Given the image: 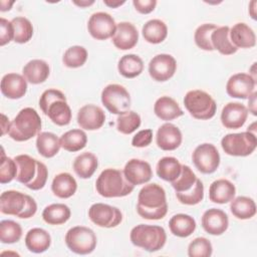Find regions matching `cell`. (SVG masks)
<instances>
[{
  "label": "cell",
  "mask_w": 257,
  "mask_h": 257,
  "mask_svg": "<svg viewBox=\"0 0 257 257\" xmlns=\"http://www.w3.org/2000/svg\"><path fill=\"white\" fill-rule=\"evenodd\" d=\"M202 227L208 234L214 236L222 235L229 227L228 216L223 210L209 209L202 216Z\"/></svg>",
  "instance_id": "d6986e66"
},
{
  "label": "cell",
  "mask_w": 257,
  "mask_h": 257,
  "mask_svg": "<svg viewBox=\"0 0 257 257\" xmlns=\"http://www.w3.org/2000/svg\"><path fill=\"white\" fill-rule=\"evenodd\" d=\"M96 236L94 232L84 226L70 228L65 235V244L70 251L80 255L90 254L96 247Z\"/></svg>",
  "instance_id": "30bf717a"
},
{
  "label": "cell",
  "mask_w": 257,
  "mask_h": 257,
  "mask_svg": "<svg viewBox=\"0 0 257 257\" xmlns=\"http://www.w3.org/2000/svg\"><path fill=\"white\" fill-rule=\"evenodd\" d=\"M138 214L147 220H161L168 212L166 192L163 187L153 183L143 187L138 196Z\"/></svg>",
  "instance_id": "6da1fadb"
},
{
  "label": "cell",
  "mask_w": 257,
  "mask_h": 257,
  "mask_svg": "<svg viewBox=\"0 0 257 257\" xmlns=\"http://www.w3.org/2000/svg\"><path fill=\"white\" fill-rule=\"evenodd\" d=\"M41 118L32 107L21 109L10 122L8 135L16 142H26L40 134Z\"/></svg>",
  "instance_id": "5b68a950"
},
{
  "label": "cell",
  "mask_w": 257,
  "mask_h": 257,
  "mask_svg": "<svg viewBox=\"0 0 257 257\" xmlns=\"http://www.w3.org/2000/svg\"><path fill=\"white\" fill-rule=\"evenodd\" d=\"M103 3L108 6V7H111V8H116L122 4L125 3L124 0L122 1H119V0H103Z\"/></svg>",
  "instance_id": "db71d44e"
},
{
  "label": "cell",
  "mask_w": 257,
  "mask_h": 257,
  "mask_svg": "<svg viewBox=\"0 0 257 257\" xmlns=\"http://www.w3.org/2000/svg\"><path fill=\"white\" fill-rule=\"evenodd\" d=\"M182 164L174 157H164L162 158L156 168L157 175L164 181L172 183L181 174Z\"/></svg>",
  "instance_id": "d590c367"
},
{
  "label": "cell",
  "mask_w": 257,
  "mask_h": 257,
  "mask_svg": "<svg viewBox=\"0 0 257 257\" xmlns=\"http://www.w3.org/2000/svg\"><path fill=\"white\" fill-rule=\"evenodd\" d=\"M216 28H217V25L213 23H204L200 25L196 29L195 35H194L196 45L203 50L213 51L214 48L211 41V35Z\"/></svg>",
  "instance_id": "f6af8a7d"
},
{
  "label": "cell",
  "mask_w": 257,
  "mask_h": 257,
  "mask_svg": "<svg viewBox=\"0 0 257 257\" xmlns=\"http://www.w3.org/2000/svg\"><path fill=\"white\" fill-rule=\"evenodd\" d=\"M14 38V30L11 21L5 18L0 19V45L4 46Z\"/></svg>",
  "instance_id": "681fc988"
},
{
  "label": "cell",
  "mask_w": 257,
  "mask_h": 257,
  "mask_svg": "<svg viewBox=\"0 0 257 257\" xmlns=\"http://www.w3.org/2000/svg\"><path fill=\"white\" fill-rule=\"evenodd\" d=\"M77 190V183L69 173H60L53 178L51 184L52 193L60 198L67 199L75 194Z\"/></svg>",
  "instance_id": "f1b7e54d"
},
{
  "label": "cell",
  "mask_w": 257,
  "mask_h": 257,
  "mask_svg": "<svg viewBox=\"0 0 257 257\" xmlns=\"http://www.w3.org/2000/svg\"><path fill=\"white\" fill-rule=\"evenodd\" d=\"M88 217L90 221L102 228H113L119 225L122 221V214L116 207L95 203L88 209Z\"/></svg>",
  "instance_id": "4fadbf2b"
},
{
  "label": "cell",
  "mask_w": 257,
  "mask_h": 257,
  "mask_svg": "<svg viewBox=\"0 0 257 257\" xmlns=\"http://www.w3.org/2000/svg\"><path fill=\"white\" fill-rule=\"evenodd\" d=\"M22 73L25 79L31 84H40L48 78L50 68L46 61L42 59H32L24 65Z\"/></svg>",
  "instance_id": "484cf974"
},
{
  "label": "cell",
  "mask_w": 257,
  "mask_h": 257,
  "mask_svg": "<svg viewBox=\"0 0 257 257\" xmlns=\"http://www.w3.org/2000/svg\"><path fill=\"white\" fill-rule=\"evenodd\" d=\"M177 199L180 203L188 206L197 205L204 199V185L200 179L197 180L192 190L182 194H176Z\"/></svg>",
  "instance_id": "bcb514c9"
},
{
  "label": "cell",
  "mask_w": 257,
  "mask_h": 257,
  "mask_svg": "<svg viewBox=\"0 0 257 257\" xmlns=\"http://www.w3.org/2000/svg\"><path fill=\"white\" fill-rule=\"evenodd\" d=\"M114 46L120 50L134 48L139 41V32L136 26L130 22H119L116 24L114 35L111 37Z\"/></svg>",
  "instance_id": "7402d4cb"
},
{
  "label": "cell",
  "mask_w": 257,
  "mask_h": 257,
  "mask_svg": "<svg viewBox=\"0 0 257 257\" xmlns=\"http://www.w3.org/2000/svg\"><path fill=\"white\" fill-rule=\"evenodd\" d=\"M39 106L42 112L57 125H67L71 120V109L67 104L66 97L58 89L44 90L39 98Z\"/></svg>",
  "instance_id": "3957f363"
},
{
  "label": "cell",
  "mask_w": 257,
  "mask_h": 257,
  "mask_svg": "<svg viewBox=\"0 0 257 257\" xmlns=\"http://www.w3.org/2000/svg\"><path fill=\"white\" fill-rule=\"evenodd\" d=\"M133 4L135 9L141 14H149L156 8V0H134Z\"/></svg>",
  "instance_id": "816d5d0a"
},
{
  "label": "cell",
  "mask_w": 257,
  "mask_h": 257,
  "mask_svg": "<svg viewBox=\"0 0 257 257\" xmlns=\"http://www.w3.org/2000/svg\"><path fill=\"white\" fill-rule=\"evenodd\" d=\"M130 238L135 246L148 252H156L165 246L167 234L161 226L140 224L132 229Z\"/></svg>",
  "instance_id": "52a82bcc"
},
{
  "label": "cell",
  "mask_w": 257,
  "mask_h": 257,
  "mask_svg": "<svg viewBox=\"0 0 257 257\" xmlns=\"http://www.w3.org/2000/svg\"><path fill=\"white\" fill-rule=\"evenodd\" d=\"M192 160L202 174H213L220 165V154L213 144H201L193 152Z\"/></svg>",
  "instance_id": "7c38bea8"
},
{
  "label": "cell",
  "mask_w": 257,
  "mask_h": 257,
  "mask_svg": "<svg viewBox=\"0 0 257 257\" xmlns=\"http://www.w3.org/2000/svg\"><path fill=\"white\" fill-rule=\"evenodd\" d=\"M104 121V111L95 104H85L77 112V123L83 130L96 131L103 125Z\"/></svg>",
  "instance_id": "ac0fdd59"
},
{
  "label": "cell",
  "mask_w": 257,
  "mask_h": 257,
  "mask_svg": "<svg viewBox=\"0 0 257 257\" xmlns=\"http://www.w3.org/2000/svg\"><path fill=\"white\" fill-rule=\"evenodd\" d=\"M98 161L95 155L89 152L78 155L73 162V171L81 179L90 178L96 171Z\"/></svg>",
  "instance_id": "d6a6232c"
},
{
  "label": "cell",
  "mask_w": 257,
  "mask_h": 257,
  "mask_svg": "<svg viewBox=\"0 0 257 257\" xmlns=\"http://www.w3.org/2000/svg\"><path fill=\"white\" fill-rule=\"evenodd\" d=\"M27 91V80L18 73H7L1 79V92L10 99H19Z\"/></svg>",
  "instance_id": "603a6c76"
},
{
  "label": "cell",
  "mask_w": 257,
  "mask_h": 257,
  "mask_svg": "<svg viewBox=\"0 0 257 257\" xmlns=\"http://www.w3.org/2000/svg\"><path fill=\"white\" fill-rule=\"evenodd\" d=\"M154 112L162 120H173L184 114L179 103L167 95L161 96L156 100Z\"/></svg>",
  "instance_id": "4316f807"
},
{
  "label": "cell",
  "mask_w": 257,
  "mask_h": 257,
  "mask_svg": "<svg viewBox=\"0 0 257 257\" xmlns=\"http://www.w3.org/2000/svg\"><path fill=\"white\" fill-rule=\"evenodd\" d=\"M230 39L237 48H251L256 44L253 29L244 22H238L230 28Z\"/></svg>",
  "instance_id": "d4e9b609"
},
{
  "label": "cell",
  "mask_w": 257,
  "mask_h": 257,
  "mask_svg": "<svg viewBox=\"0 0 257 257\" xmlns=\"http://www.w3.org/2000/svg\"><path fill=\"white\" fill-rule=\"evenodd\" d=\"M183 141L182 133L178 126L171 122L162 124L156 135L157 146L163 151H174L178 149Z\"/></svg>",
  "instance_id": "44dd1931"
},
{
  "label": "cell",
  "mask_w": 257,
  "mask_h": 257,
  "mask_svg": "<svg viewBox=\"0 0 257 257\" xmlns=\"http://www.w3.org/2000/svg\"><path fill=\"white\" fill-rule=\"evenodd\" d=\"M14 160L17 165V182L33 191H38L45 186L48 171L42 162L28 155H18Z\"/></svg>",
  "instance_id": "7a4b0ae2"
},
{
  "label": "cell",
  "mask_w": 257,
  "mask_h": 257,
  "mask_svg": "<svg viewBox=\"0 0 257 257\" xmlns=\"http://www.w3.org/2000/svg\"><path fill=\"white\" fill-rule=\"evenodd\" d=\"M87 29L94 39L105 40L114 35L116 23L110 14L106 12H95L88 19Z\"/></svg>",
  "instance_id": "5bb4252c"
},
{
  "label": "cell",
  "mask_w": 257,
  "mask_h": 257,
  "mask_svg": "<svg viewBox=\"0 0 257 257\" xmlns=\"http://www.w3.org/2000/svg\"><path fill=\"white\" fill-rule=\"evenodd\" d=\"M87 143V136L84 131L74 128L67 131L60 137L61 148L67 152H78L82 150Z\"/></svg>",
  "instance_id": "f35d334b"
},
{
  "label": "cell",
  "mask_w": 257,
  "mask_h": 257,
  "mask_svg": "<svg viewBox=\"0 0 257 257\" xmlns=\"http://www.w3.org/2000/svg\"><path fill=\"white\" fill-rule=\"evenodd\" d=\"M211 41L214 50H218L223 55H231L238 50V48L234 46L230 39L229 26L217 27L211 35Z\"/></svg>",
  "instance_id": "f546056e"
},
{
  "label": "cell",
  "mask_w": 257,
  "mask_h": 257,
  "mask_svg": "<svg viewBox=\"0 0 257 257\" xmlns=\"http://www.w3.org/2000/svg\"><path fill=\"white\" fill-rule=\"evenodd\" d=\"M73 3L79 7H86V6H89V5H92L94 3L93 0H90V1H87V0H84V1H73Z\"/></svg>",
  "instance_id": "9f6ffc18"
},
{
  "label": "cell",
  "mask_w": 257,
  "mask_h": 257,
  "mask_svg": "<svg viewBox=\"0 0 257 257\" xmlns=\"http://www.w3.org/2000/svg\"><path fill=\"white\" fill-rule=\"evenodd\" d=\"M235 185L227 179L214 181L209 188V199L213 203L226 204L235 198Z\"/></svg>",
  "instance_id": "cb8c5ba5"
},
{
  "label": "cell",
  "mask_w": 257,
  "mask_h": 257,
  "mask_svg": "<svg viewBox=\"0 0 257 257\" xmlns=\"http://www.w3.org/2000/svg\"><path fill=\"white\" fill-rule=\"evenodd\" d=\"M17 176V165L14 159L6 157L4 150L2 149L1 161H0V183L7 184Z\"/></svg>",
  "instance_id": "7dc6e473"
},
{
  "label": "cell",
  "mask_w": 257,
  "mask_h": 257,
  "mask_svg": "<svg viewBox=\"0 0 257 257\" xmlns=\"http://www.w3.org/2000/svg\"><path fill=\"white\" fill-rule=\"evenodd\" d=\"M256 95L257 92L254 91L248 98V106H249V111L252 112L253 115H256Z\"/></svg>",
  "instance_id": "f5cc1de1"
},
{
  "label": "cell",
  "mask_w": 257,
  "mask_h": 257,
  "mask_svg": "<svg viewBox=\"0 0 257 257\" xmlns=\"http://www.w3.org/2000/svg\"><path fill=\"white\" fill-rule=\"evenodd\" d=\"M117 69L123 77L134 78L143 72L144 62L137 54H125L118 60Z\"/></svg>",
  "instance_id": "8d00e7d4"
},
{
  "label": "cell",
  "mask_w": 257,
  "mask_h": 257,
  "mask_svg": "<svg viewBox=\"0 0 257 257\" xmlns=\"http://www.w3.org/2000/svg\"><path fill=\"white\" fill-rule=\"evenodd\" d=\"M213 247L211 242L204 237L195 238L188 246L190 257H209L212 255Z\"/></svg>",
  "instance_id": "c3c4849f"
},
{
  "label": "cell",
  "mask_w": 257,
  "mask_h": 257,
  "mask_svg": "<svg viewBox=\"0 0 257 257\" xmlns=\"http://www.w3.org/2000/svg\"><path fill=\"white\" fill-rule=\"evenodd\" d=\"M0 211L5 215H13L21 219H28L35 215L37 204L35 200L19 191H5L0 196Z\"/></svg>",
  "instance_id": "8992f818"
},
{
  "label": "cell",
  "mask_w": 257,
  "mask_h": 257,
  "mask_svg": "<svg viewBox=\"0 0 257 257\" xmlns=\"http://www.w3.org/2000/svg\"><path fill=\"white\" fill-rule=\"evenodd\" d=\"M255 5H256V1H252L250 3V8H249V13L251 15V17L255 20L256 19V13H255Z\"/></svg>",
  "instance_id": "680465c9"
},
{
  "label": "cell",
  "mask_w": 257,
  "mask_h": 257,
  "mask_svg": "<svg viewBox=\"0 0 257 257\" xmlns=\"http://www.w3.org/2000/svg\"><path fill=\"white\" fill-rule=\"evenodd\" d=\"M14 30L13 40L16 43H26L33 35V26L31 22L22 16H17L11 20Z\"/></svg>",
  "instance_id": "60d3db41"
},
{
  "label": "cell",
  "mask_w": 257,
  "mask_h": 257,
  "mask_svg": "<svg viewBox=\"0 0 257 257\" xmlns=\"http://www.w3.org/2000/svg\"><path fill=\"white\" fill-rule=\"evenodd\" d=\"M71 212L65 204H51L44 208L42 212V218L45 223L49 225H61L67 222L70 218Z\"/></svg>",
  "instance_id": "e575fe53"
},
{
  "label": "cell",
  "mask_w": 257,
  "mask_h": 257,
  "mask_svg": "<svg viewBox=\"0 0 257 257\" xmlns=\"http://www.w3.org/2000/svg\"><path fill=\"white\" fill-rule=\"evenodd\" d=\"M2 116V136L5 135L6 133L8 134V131H9V126H10V122L8 121L7 117L5 114H1Z\"/></svg>",
  "instance_id": "11a10c76"
},
{
  "label": "cell",
  "mask_w": 257,
  "mask_h": 257,
  "mask_svg": "<svg viewBox=\"0 0 257 257\" xmlns=\"http://www.w3.org/2000/svg\"><path fill=\"white\" fill-rule=\"evenodd\" d=\"M122 172L125 179L134 186L146 184L153 177L151 165L148 162L139 159L130 160L125 164Z\"/></svg>",
  "instance_id": "e0dca14e"
},
{
  "label": "cell",
  "mask_w": 257,
  "mask_h": 257,
  "mask_svg": "<svg viewBox=\"0 0 257 257\" xmlns=\"http://www.w3.org/2000/svg\"><path fill=\"white\" fill-rule=\"evenodd\" d=\"M184 105L189 113L196 119H210L217 109L214 98L204 90L194 89L186 93L184 97Z\"/></svg>",
  "instance_id": "ba28073f"
},
{
  "label": "cell",
  "mask_w": 257,
  "mask_h": 257,
  "mask_svg": "<svg viewBox=\"0 0 257 257\" xmlns=\"http://www.w3.org/2000/svg\"><path fill=\"white\" fill-rule=\"evenodd\" d=\"M141 125V116L134 110H127L116 118V128L123 135H131Z\"/></svg>",
  "instance_id": "ee69618b"
},
{
  "label": "cell",
  "mask_w": 257,
  "mask_h": 257,
  "mask_svg": "<svg viewBox=\"0 0 257 257\" xmlns=\"http://www.w3.org/2000/svg\"><path fill=\"white\" fill-rule=\"evenodd\" d=\"M142 33L147 42L159 44L166 39L168 35V27L164 21L160 19H152L145 23Z\"/></svg>",
  "instance_id": "836d02e7"
},
{
  "label": "cell",
  "mask_w": 257,
  "mask_h": 257,
  "mask_svg": "<svg viewBox=\"0 0 257 257\" xmlns=\"http://www.w3.org/2000/svg\"><path fill=\"white\" fill-rule=\"evenodd\" d=\"M60 148V139L53 133L43 132L36 138V149L44 158L49 159L54 157L59 152Z\"/></svg>",
  "instance_id": "1f68e13d"
},
{
  "label": "cell",
  "mask_w": 257,
  "mask_h": 257,
  "mask_svg": "<svg viewBox=\"0 0 257 257\" xmlns=\"http://www.w3.org/2000/svg\"><path fill=\"white\" fill-rule=\"evenodd\" d=\"M231 213L240 220L251 219L256 214V204L253 199L245 196L234 198L230 204Z\"/></svg>",
  "instance_id": "74e56055"
},
{
  "label": "cell",
  "mask_w": 257,
  "mask_h": 257,
  "mask_svg": "<svg viewBox=\"0 0 257 257\" xmlns=\"http://www.w3.org/2000/svg\"><path fill=\"white\" fill-rule=\"evenodd\" d=\"M198 178L192 171V169L187 165H182V171L180 176L171 184L176 191V194H182L192 190Z\"/></svg>",
  "instance_id": "ab89813d"
},
{
  "label": "cell",
  "mask_w": 257,
  "mask_h": 257,
  "mask_svg": "<svg viewBox=\"0 0 257 257\" xmlns=\"http://www.w3.org/2000/svg\"><path fill=\"white\" fill-rule=\"evenodd\" d=\"M223 151L233 157H247L257 147L256 135L251 132L228 134L221 140Z\"/></svg>",
  "instance_id": "9c48e42d"
},
{
  "label": "cell",
  "mask_w": 257,
  "mask_h": 257,
  "mask_svg": "<svg viewBox=\"0 0 257 257\" xmlns=\"http://www.w3.org/2000/svg\"><path fill=\"white\" fill-rule=\"evenodd\" d=\"M177 69V61L167 53H161L154 56L149 63L150 76L160 82L169 80L175 74Z\"/></svg>",
  "instance_id": "9a60e30c"
},
{
  "label": "cell",
  "mask_w": 257,
  "mask_h": 257,
  "mask_svg": "<svg viewBox=\"0 0 257 257\" xmlns=\"http://www.w3.org/2000/svg\"><path fill=\"white\" fill-rule=\"evenodd\" d=\"M51 244L49 233L42 228H32L25 236V245L30 252L43 253Z\"/></svg>",
  "instance_id": "83f0119b"
},
{
  "label": "cell",
  "mask_w": 257,
  "mask_h": 257,
  "mask_svg": "<svg viewBox=\"0 0 257 257\" xmlns=\"http://www.w3.org/2000/svg\"><path fill=\"white\" fill-rule=\"evenodd\" d=\"M248 117V108L240 102L225 104L221 112V122L226 128L237 130L244 125Z\"/></svg>",
  "instance_id": "ffe728a7"
},
{
  "label": "cell",
  "mask_w": 257,
  "mask_h": 257,
  "mask_svg": "<svg viewBox=\"0 0 257 257\" xmlns=\"http://www.w3.org/2000/svg\"><path fill=\"white\" fill-rule=\"evenodd\" d=\"M195 219L187 214L174 215L169 221V228L171 233L180 238H186L193 234L196 230Z\"/></svg>",
  "instance_id": "4dcf8cb0"
},
{
  "label": "cell",
  "mask_w": 257,
  "mask_h": 257,
  "mask_svg": "<svg viewBox=\"0 0 257 257\" xmlns=\"http://www.w3.org/2000/svg\"><path fill=\"white\" fill-rule=\"evenodd\" d=\"M153 141V131L150 128L142 130L139 133H137L133 140L132 145L136 148H145L148 147Z\"/></svg>",
  "instance_id": "f907efd6"
},
{
  "label": "cell",
  "mask_w": 257,
  "mask_h": 257,
  "mask_svg": "<svg viewBox=\"0 0 257 257\" xmlns=\"http://www.w3.org/2000/svg\"><path fill=\"white\" fill-rule=\"evenodd\" d=\"M13 1L7 2V1H1V11H6L9 10L11 8V6L13 5Z\"/></svg>",
  "instance_id": "6f0895ef"
},
{
  "label": "cell",
  "mask_w": 257,
  "mask_h": 257,
  "mask_svg": "<svg viewBox=\"0 0 257 257\" xmlns=\"http://www.w3.org/2000/svg\"><path fill=\"white\" fill-rule=\"evenodd\" d=\"M256 86V79L248 73L233 74L227 81L226 91L234 98H248L254 91Z\"/></svg>",
  "instance_id": "2e32d148"
},
{
  "label": "cell",
  "mask_w": 257,
  "mask_h": 257,
  "mask_svg": "<svg viewBox=\"0 0 257 257\" xmlns=\"http://www.w3.org/2000/svg\"><path fill=\"white\" fill-rule=\"evenodd\" d=\"M87 59V51L83 46L73 45L66 49L62 56V62L69 68L82 66Z\"/></svg>",
  "instance_id": "7bdbcfd3"
},
{
  "label": "cell",
  "mask_w": 257,
  "mask_h": 257,
  "mask_svg": "<svg viewBox=\"0 0 257 257\" xmlns=\"http://www.w3.org/2000/svg\"><path fill=\"white\" fill-rule=\"evenodd\" d=\"M101 102L109 112L119 115L130 110L131 95L122 85L111 83L102 89Z\"/></svg>",
  "instance_id": "8fae6325"
},
{
  "label": "cell",
  "mask_w": 257,
  "mask_h": 257,
  "mask_svg": "<svg viewBox=\"0 0 257 257\" xmlns=\"http://www.w3.org/2000/svg\"><path fill=\"white\" fill-rule=\"evenodd\" d=\"M22 236L21 226L12 220L0 222V241L4 244H13L20 240Z\"/></svg>",
  "instance_id": "b9f144b4"
},
{
  "label": "cell",
  "mask_w": 257,
  "mask_h": 257,
  "mask_svg": "<svg viewBox=\"0 0 257 257\" xmlns=\"http://www.w3.org/2000/svg\"><path fill=\"white\" fill-rule=\"evenodd\" d=\"M97 193L104 198H119L131 194L135 186L124 177L123 172L117 169H104L95 182Z\"/></svg>",
  "instance_id": "277c9868"
}]
</instances>
